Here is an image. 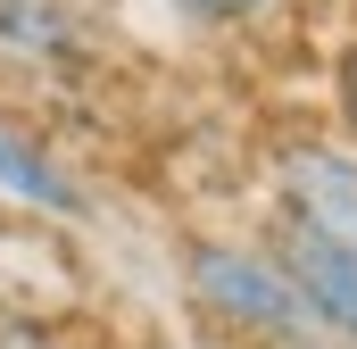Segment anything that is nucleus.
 Returning <instances> with one entry per match:
<instances>
[{
  "instance_id": "1",
  "label": "nucleus",
  "mask_w": 357,
  "mask_h": 349,
  "mask_svg": "<svg viewBox=\"0 0 357 349\" xmlns=\"http://www.w3.org/2000/svg\"><path fill=\"white\" fill-rule=\"evenodd\" d=\"M175 291L191 316V349H291L307 341V316L291 299V274L274 266L266 233H183Z\"/></svg>"
},
{
  "instance_id": "10",
  "label": "nucleus",
  "mask_w": 357,
  "mask_h": 349,
  "mask_svg": "<svg viewBox=\"0 0 357 349\" xmlns=\"http://www.w3.org/2000/svg\"><path fill=\"white\" fill-rule=\"evenodd\" d=\"M291 349H324V341H291Z\"/></svg>"
},
{
  "instance_id": "3",
  "label": "nucleus",
  "mask_w": 357,
  "mask_h": 349,
  "mask_svg": "<svg viewBox=\"0 0 357 349\" xmlns=\"http://www.w3.org/2000/svg\"><path fill=\"white\" fill-rule=\"evenodd\" d=\"M274 216H299V225H316V233H333V242H349L357 250V150L341 133H299V142H282L274 150Z\"/></svg>"
},
{
  "instance_id": "8",
  "label": "nucleus",
  "mask_w": 357,
  "mask_h": 349,
  "mask_svg": "<svg viewBox=\"0 0 357 349\" xmlns=\"http://www.w3.org/2000/svg\"><path fill=\"white\" fill-rule=\"evenodd\" d=\"M183 17H191V25H216V34H225V25H250V17H266V0H175Z\"/></svg>"
},
{
  "instance_id": "6",
  "label": "nucleus",
  "mask_w": 357,
  "mask_h": 349,
  "mask_svg": "<svg viewBox=\"0 0 357 349\" xmlns=\"http://www.w3.org/2000/svg\"><path fill=\"white\" fill-rule=\"evenodd\" d=\"M0 349H91L67 316H42V308H8L0 316Z\"/></svg>"
},
{
  "instance_id": "4",
  "label": "nucleus",
  "mask_w": 357,
  "mask_h": 349,
  "mask_svg": "<svg viewBox=\"0 0 357 349\" xmlns=\"http://www.w3.org/2000/svg\"><path fill=\"white\" fill-rule=\"evenodd\" d=\"M0 191L17 200V208H33V216H84L91 191L84 174L67 167L50 142H33V133H17L8 117H0Z\"/></svg>"
},
{
  "instance_id": "7",
  "label": "nucleus",
  "mask_w": 357,
  "mask_h": 349,
  "mask_svg": "<svg viewBox=\"0 0 357 349\" xmlns=\"http://www.w3.org/2000/svg\"><path fill=\"white\" fill-rule=\"evenodd\" d=\"M333 133L357 150V42L341 50V67H333Z\"/></svg>"
},
{
  "instance_id": "2",
  "label": "nucleus",
  "mask_w": 357,
  "mask_h": 349,
  "mask_svg": "<svg viewBox=\"0 0 357 349\" xmlns=\"http://www.w3.org/2000/svg\"><path fill=\"white\" fill-rule=\"evenodd\" d=\"M258 233H266L274 266L291 274V299L307 316V341L357 349V250L333 242V233H316V225H299V216H274V208H266Z\"/></svg>"
},
{
  "instance_id": "9",
  "label": "nucleus",
  "mask_w": 357,
  "mask_h": 349,
  "mask_svg": "<svg viewBox=\"0 0 357 349\" xmlns=\"http://www.w3.org/2000/svg\"><path fill=\"white\" fill-rule=\"evenodd\" d=\"M133 349H191V341H167V333H158V341H133Z\"/></svg>"
},
{
  "instance_id": "5",
  "label": "nucleus",
  "mask_w": 357,
  "mask_h": 349,
  "mask_svg": "<svg viewBox=\"0 0 357 349\" xmlns=\"http://www.w3.org/2000/svg\"><path fill=\"white\" fill-rule=\"evenodd\" d=\"M0 50L33 59V67H59V59L84 50V17L67 0H0Z\"/></svg>"
}]
</instances>
